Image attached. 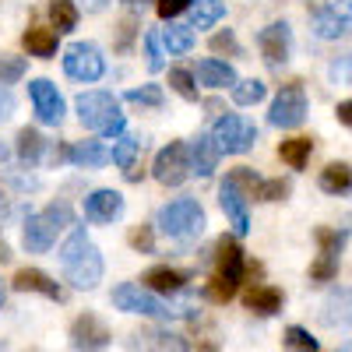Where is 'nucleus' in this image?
Listing matches in <instances>:
<instances>
[{"label":"nucleus","mask_w":352,"mask_h":352,"mask_svg":"<svg viewBox=\"0 0 352 352\" xmlns=\"http://www.w3.org/2000/svg\"><path fill=\"white\" fill-rule=\"evenodd\" d=\"M310 28H314L317 39H342V36H349L352 18H342V14H335V11H328V8H320V11H314Z\"/></svg>","instance_id":"4be33fe9"},{"label":"nucleus","mask_w":352,"mask_h":352,"mask_svg":"<svg viewBox=\"0 0 352 352\" xmlns=\"http://www.w3.org/2000/svg\"><path fill=\"white\" fill-rule=\"evenodd\" d=\"M162 46L169 50V56H180V53H190L194 50V43H197V36H194V28L190 25H166L162 28Z\"/></svg>","instance_id":"a878e982"},{"label":"nucleus","mask_w":352,"mask_h":352,"mask_svg":"<svg viewBox=\"0 0 352 352\" xmlns=\"http://www.w3.org/2000/svg\"><path fill=\"white\" fill-rule=\"evenodd\" d=\"M124 4H131V8H138V4H144V0H124Z\"/></svg>","instance_id":"603ef678"},{"label":"nucleus","mask_w":352,"mask_h":352,"mask_svg":"<svg viewBox=\"0 0 352 352\" xmlns=\"http://www.w3.org/2000/svg\"><path fill=\"white\" fill-rule=\"evenodd\" d=\"M113 307L124 310V314H141V317H155V320H173V317H187L184 307H173L166 300H159L155 292H148L144 285H134V282H124L113 289Z\"/></svg>","instance_id":"20e7f679"},{"label":"nucleus","mask_w":352,"mask_h":352,"mask_svg":"<svg viewBox=\"0 0 352 352\" xmlns=\"http://www.w3.org/2000/svg\"><path fill=\"white\" fill-rule=\"evenodd\" d=\"M43 148H46V141H43V134L36 127H21L18 131V159L25 166H36L39 155H43Z\"/></svg>","instance_id":"c756f323"},{"label":"nucleus","mask_w":352,"mask_h":352,"mask_svg":"<svg viewBox=\"0 0 352 352\" xmlns=\"http://www.w3.org/2000/svg\"><path fill=\"white\" fill-rule=\"evenodd\" d=\"M127 240H131V247H134L138 254H152V250H155V236H152V226H134Z\"/></svg>","instance_id":"a19ab883"},{"label":"nucleus","mask_w":352,"mask_h":352,"mask_svg":"<svg viewBox=\"0 0 352 352\" xmlns=\"http://www.w3.org/2000/svg\"><path fill=\"white\" fill-rule=\"evenodd\" d=\"M243 303H247V310H254L261 317H272V314L282 310L285 296H282V289H275V285H254L243 296Z\"/></svg>","instance_id":"412c9836"},{"label":"nucleus","mask_w":352,"mask_h":352,"mask_svg":"<svg viewBox=\"0 0 352 352\" xmlns=\"http://www.w3.org/2000/svg\"><path fill=\"white\" fill-rule=\"evenodd\" d=\"M285 352H320V345H317V338L307 331V328H300V324H292V328H285Z\"/></svg>","instance_id":"72a5a7b5"},{"label":"nucleus","mask_w":352,"mask_h":352,"mask_svg":"<svg viewBox=\"0 0 352 352\" xmlns=\"http://www.w3.org/2000/svg\"><path fill=\"white\" fill-rule=\"evenodd\" d=\"M120 215H124V194H120V190L102 187V190H92V194L85 197V219H88V222L106 226V222L120 219Z\"/></svg>","instance_id":"2eb2a0df"},{"label":"nucleus","mask_w":352,"mask_h":352,"mask_svg":"<svg viewBox=\"0 0 352 352\" xmlns=\"http://www.w3.org/2000/svg\"><path fill=\"white\" fill-rule=\"evenodd\" d=\"M314 236H317V247H320L317 254L338 257V254H342V243H345V236H349V232H345V229H317Z\"/></svg>","instance_id":"f704fd0d"},{"label":"nucleus","mask_w":352,"mask_h":352,"mask_svg":"<svg viewBox=\"0 0 352 352\" xmlns=\"http://www.w3.org/2000/svg\"><path fill=\"white\" fill-rule=\"evenodd\" d=\"M162 88L159 85H141V88H131L127 92V102H134V106H162Z\"/></svg>","instance_id":"c9c22d12"},{"label":"nucleus","mask_w":352,"mask_h":352,"mask_svg":"<svg viewBox=\"0 0 352 352\" xmlns=\"http://www.w3.org/2000/svg\"><path fill=\"white\" fill-rule=\"evenodd\" d=\"M236 289H240V285H232V282H226V278L215 275V278L208 282V296H212L215 303H229L232 296H236Z\"/></svg>","instance_id":"37998d69"},{"label":"nucleus","mask_w":352,"mask_h":352,"mask_svg":"<svg viewBox=\"0 0 352 352\" xmlns=\"http://www.w3.org/2000/svg\"><path fill=\"white\" fill-rule=\"evenodd\" d=\"M71 219H74V212H71L67 201H56V204H50V208L28 215L25 236H21L25 240V250L28 254H46L56 243V236H60V232L71 226Z\"/></svg>","instance_id":"f03ea898"},{"label":"nucleus","mask_w":352,"mask_h":352,"mask_svg":"<svg viewBox=\"0 0 352 352\" xmlns=\"http://www.w3.org/2000/svg\"><path fill=\"white\" fill-rule=\"evenodd\" d=\"M222 18H226L222 0H194L190 4V28H212Z\"/></svg>","instance_id":"cd10ccee"},{"label":"nucleus","mask_w":352,"mask_h":352,"mask_svg":"<svg viewBox=\"0 0 352 352\" xmlns=\"http://www.w3.org/2000/svg\"><path fill=\"white\" fill-rule=\"evenodd\" d=\"M141 282H144V289H148V292H155V296H159V292H169V296H173V292H180V289H184L187 275H184V272H176V268H152Z\"/></svg>","instance_id":"393cba45"},{"label":"nucleus","mask_w":352,"mask_h":352,"mask_svg":"<svg viewBox=\"0 0 352 352\" xmlns=\"http://www.w3.org/2000/svg\"><path fill=\"white\" fill-rule=\"evenodd\" d=\"M11 285H14L18 292H39V296H50V300H56V303L64 300L60 282H53V278H50L46 272H39V268H21Z\"/></svg>","instance_id":"a211bd4d"},{"label":"nucleus","mask_w":352,"mask_h":352,"mask_svg":"<svg viewBox=\"0 0 352 352\" xmlns=\"http://www.w3.org/2000/svg\"><path fill=\"white\" fill-rule=\"evenodd\" d=\"M85 8H88V11H102L106 0H85Z\"/></svg>","instance_id":"8fccbe9b"},{"label":"nucleus","mask_w":352,"mask_h":352,"mask_svg":"<svg viewBox=\"0 0 352 352\" xmlns=\"http://www.w3.org/2000/svg\"><path fill=\"white\" fill-rule=\"evenodd\" d=\"M264 96H268V85H264L261 78H247V81L232 85V102H236V106H254Z\"/></svg>","instance_id":"473e14b6"},{"label":"nucleus","mask_w":352,"mask_h":352,"mask_svg":"<svg viewBox=\"0 0 352 352\" xmlns=\"http://www.w3.org/2000/svg\"><path fill=\"white\" fill-rule=\"evenodd\" d=\"M219 204H222V212L229 215L232 229H236L240 236H243V232H250V212H247V194H243V190H240L236 184H232L229 176H226V180H222V187H219Z\"/></svg>","instance_id":"dca6fc26"},{"label":"nucleus","mask_w":352,"mask_h":352,"mask_svg":"<svg viewBox=\"0 0 352 352\" xmlns=\"http://www.w3.org/2000/svg\"><path fill=\"white\" fill-rule=\"evenodd\" d=\"M11 113H14V96L11 92H0V124H4Z\"/></svg>","instance_id":"de8ad7c7"},{"label":"nucleus","mask_w":352,"mask_h":352,"mask_svg":"<svg viewBox=\"0 0 352 352\" xmlns=\"http://www.w3.org/2000/svg\"><path fill=\"white\" fill-rule=\"evenodd\" d=\"M190 4H194V0H159L155 11H159V18H162V21H173L176 14H184Z\"/></svg>","instance_id":"c03bdc74"},{"label":"nucleus","mask_w":352,"mask_h":352,"mask_svg":"<svg viewBox=\"0 0 352 352\" xmlns=\"http://www.w3.org/2000/svg\"><path fill=\"white\" fill-rule=\"evenodd\" d=\"M144 64L148 71H162V46H159V32L144 36Z\"/></svg>","instance_id":"79ce46f5"},{"label":"nucleus","mask_w":352,"mask_h":352,"mask_svg":"<svg viewBox=\"0 0 352 352\" xmlns=\"http://www.w3.org/2000/svg\"><path fill=\"white\" fill-rule=\"evenodd\" d=\"M335 116L345 124V127H352V99H345V102H338V109H335Z\"/></svg>","instance_id":"09e8293b"},{"label":"nucleus","mask_w":352,"mask_h":352,"mask_svg":"<svg viewBox=\"0 0 352 352\" xmlns=\"http://www.w3.org/2000/svg\"><path fill=\"white\" fill-rule=\"evenodd\" d=\"M320 190L324 194H349L352 190V166L349 162H331V166H324L320 169Z\"/></svg>","instance_id":"5701e85b"},{"label":"nucleus","mask_w":352,"mask_h":352,"mask_svg":"<svg viewBox=\"0 0 352 352\" xmlns=\"http://www.w3.org/2000/svg\"><path fill=\"white\" fill-rule=\"evenodd\" d=\"M310 152H314V141L310 138H289V141L278 144V155H282V162L289 169H303L307 159H310Z\"/></svg>","instance_id":"c85d7f7f"},{"label":"nucleus","mask_w":352,"mask_h":352,"mask_svg":"<svg viewBox=\"0 0 352 352\" xmlns=\"http://www.w3.org/2000/svg\"><path fill=\"white\" fill-rule=\"evenodd\" d=\"M285 194H289V180H261L254 190L257 201H282Z\"/></svg>","instance_id":"58836bf2"},{"label":"nucleus","mask_w":352,"mask_h":352,"mask_svg":"<svg viewBox=\"0 0 352 352\" xmlns=\"http://www.w3.org/2000/svg\"><path fill=\"white\" fill-rule=\"evenodd\" d=\"M152 173L162 187H180L187 176H190V152L184 141H169L166 148L155 155L152 162Z\"/></svg>","instance_id":"6e6552de"},{"label":"nucleus","mask_w":352,"mask_h":352,"mask_svg":"<svg viewBox=\"0 0 352 352\" xmlns=\"http://www.w3.org/2000/svg\"><path fill=\"white\" fill-rule=\"evenodd\" d=\"M25 56H0V85H14L25 74Z\"/></svg>","instance_id":"4c0bfd02"},{"label":"nucleus","mask_w":352,"mask_h":352,"mask_svg":"<svg viewBox=\"0 0 352 352\" xmlns=\"http://www.w3.org/2000/svg\"><path fill=\"white\" fill-rule=\"evenodd\" d=\"M109 328L102 324V320L96 317V314H81V317H74V324H71V345L78 349V352H102L106 345H109Z\"/></svg>","instance_id":"ddd939ff"},{"label":"nucleus","mask_w":352,"mask_h":352,"mask_svg":"<svg viewBox=\"0 0 352 352\" xmlns=\"http://www.w3.org/2000/svg\"><path fill=\"white\" fill-rule=\"evenodd\" d=\"M127 349L131 352H190L187 338L169 328H141L127 338Z\"/></svg>","instance_id":"f8f14e48"},{"label":"nucleus","mask_w":352,"mask_h":352,"mask_svg":"<svg viewBox=\"0 0 352 352\" xmlns=\"http://www.w3.org/2000/svg\"><path fill=\"white\" fill-rule=\"evenodd\" d=\"M212 141H215L219 155L222 152L226 155H243V152L254 148L257 127L247 120V116H240V113H226V116H219L215 127H212Z\"/></svg>","instance_id":"423d86ee"},{"label":"nucleus","mask_w":352,"mask_h":352,"mask_svg":"<svg viewBox=\"0 0 352 352\" xmlns=\"http://www.w3.org/2000/svg\"><path fill=\"white\" fill-rule=\"evenodd\" d=\"M187 152H190V173H197V176H212V173H215L219 148H215L212 134H197V141L190 144Z\"/></svg>","instance_id":"aec40b11"},{"label":"nucleus","mask_w":352,"mask_h":352,"mask_svg":"<svg viewBox=\"0 0 352 352\" xmlns=\"http://www.w3.org/2000/svg\"><path fill=\"white\" fill-rule=\"evenodd\" d=\"M64 71H67V78L85 81V85L99 81V78H102V71H106L102 50H99L96 43H74V46L64 53Z\"/></svg>","instance_id":"1a4fd4ad"},{"label":"nucleus","mask_w":352,"mask_h":352,"mask_svg":"<svg viewBox=\"0 0 352 352\" xmlns=\"http://www.w3.org/2000/svg\"><path fill=\"white\" fill-rule=\"evenodd\" d=\"M320 324L352 331V289H335L320 303Z\"/></svg>","instance_id":"f3484780"},{"label":"nucleus","mask_w":352,"mask_h":352,"mask_svg":"<svg viewBox=\"0 0 352 352\" xmlns=\"http://www.w3.org/2000/svg\"><path fill=\"white\" fill-rule=\"evenodd\" d=\"M328 78H331L335 85H352V53L335 56V60L328 64Z\"/></svg>","instance_id":"ea45409f"},{"label":"nucleus","mask_w":352,"mask_h":352,"mask_svg":"<svg viewBox=\"0 0 352 352\" xmlns=\"http://www.w3.org/2000/svg\"><path fill=\"white\" fill-rule=\"evenodd\" d=\"M197 81L201 85H208V88H232V85H236V71H232L226 60H212V56H208V60H201L197 64Z\"/></svg>","instance_id":"b1692460"},{"label":"nucleus","mask_w":352,"mask_h":352,"mask_svg":"<svg viewBox=\"0 0 352 352\" xmlns=\"http://www.w3.org/2000/svg\"><path fill=\"white\" fill-rule=\"evenodd\" d=\"M324 8L335 11V14H342V18H352V0H328Z\"/></svg>","instance_id":"49530a36"},{"label":"nucleus","mask_w":352,"mask_h":352,"mask_svg":"<svg viewBox=\"0 0 352 352\" xmlns=\"http://www.w3.org/2000/svg\"><path fill=\"white\" fill-rule=\"evenodd\" d=\"M212 50H215V53H240V43H236V36L226 28V32L212 36Z\"/></svg>","instance_id":"a18cd8bd"},{"label":"nucleus","mask_w":352,"mask_h":352,"mask_svg":"<svg viewBox=\"0 0 352 352\" xmlns=\"http://www.w3.org/2000/svg\"><path fill=\"white\" fill-rule=\"evenodd\" d=\"M56 159H71L74 166L99 169V166H106V162H109V148H106L102 141H78V144H71V148L56 152Z\"/></svg>","instance_id":"6ab92c4d"},{"label":"nucleus","mask_w":352,"mask_h":352,"mask_svg":"<svg viewBox=\"0 0 352 352\" xmlns=\"http://www.w3.org/2000/svg\"><path fill=\"white\" fill-rule=\"evenodd\" d=\"M60 268H64V278L85 292H92L102 282V254L85 236V229H74L67 243L60 247Z\"/></svg>","instance_id":"f257e3e1"},{"label":"nucleus","mask_w":352,"mask_h":352,"mask_svg":"<svg viewBox=\"0 0 352 352\" xmlns=\"http://www.w3.org/2000/svg\"><path fill=\"white\" fill-rule=\"evenodd\" d=\"M0 352H4V349H0Z\"/></svg>","instance_id":"5fc2aeb1"},{"label":"nucleus","mask_w":352,"mask_h":352,"mask_svg":"<svg viewBox=\"0 0 352 352\" xmlns=\"http://www.w3.org/2000/svg\"><path fill=\"white\" fill-rule=\"evenodd\" d=\"M169 85L180 92L187 102H194L197 99V85H194V74L190 71H184V67H176V71H169Z\"/></svg>","instance_id":"e433bc0d"},{"label":"nucleus","mask_w":352,"mask_h":352,"mask_svg":"<svg viewBox=\"0 0 352 352\" xmlns=\"http://www.w3.org/2000/svg\"><path fill=\"white\" fill-rule=\"evenodd\" d=\"M159 229L166 232L169 240H197L204 232V208L194 201V197H176L169 204L159 208Z\"/></svg>","instance_id":"7ed1b4c3"},{"label":"nucleus","mask_w":352,"mask_h":352,"mask_svg":"<svg viewBox=\"0 0 352 352\" xmlns=\"http://www.w3.org/2000/svg\"><path fill=\"white\" fill-rule=\"evenodd\" d=\"M28 99H32V109H36V116H39V124L56 127V124L64 120V99H60V92H56L53 81L36 78L32 85H28Z\"/></svg>","instance_id":"9b49d317"},{"label":"nucleus","mask_w":352,"mask_h":352,"mask_svg":"<svg viewBox=\"0 0 352 352\" xmlns=\"http://www.w3.org/2000/svg\"><path fill=\"white\" fill-rule=\"evenodd\" d=\"M74 106H78V120L88 131H99L106 138L124 131V113H120L116 96H109V92H85V96H78Z\"/></svg>","instance_id":"39448f33"},{"label":"nucleus","mask_w":352,"mask_h":352,"mask_svg":"<svg viewBox=\"0 0 352 352\" xmlns=\"http://www.w3.org/2000/svg\"><path fill=\"white\" fill-rule=\"evenodd\" d=\"M141 144H144V141H141L138 134H127V138H120V141L113 144V152H109V159H113L116 166H120V169L127 173V169H131V166L138 162V155H141Z\"/></svg>","instance_id":"2f4dec72"},{"label":"nucleus","mask_w":352,"mask_h":352,"mask_svg":"<svg viewBox=\"0 0 352 352\" xmlns=\"http://www.w3.org/2000/svg\"><path fill=\"white\" fill-rule=\"evenodd\" d=\"M8 257H11V250H8V243H4V240H0V261H8Z\"/></svg>","instance_id":"3c124183"},{"label":"nucleus","mask_w":352,"mask_h":352,"mask_svg":"<svg viewBox=\"0 0 352 352\" xmlns=\"http://www.w3.org/2000/svg\"><path fill=\"white\" fill-rule=\"evenodd\" d=\"M268 120H272V127H282V131H292L307 120V92L300 81H289L278 88V96L268 109Z\"/></svg>","instance_id":"0eeeda50"},{"label":"nucleus","mask_w":352,"mask_h":352,"mask_svg":"<svg viewBox=\"0 0 352 352\" xmlns=\"http://www.w3.org/2000/svg\"><path fill=\"white\" fill-rule=\"evenodd\" d=\"M257 46H261V56L268 67H285L289 53H292V28L285 21H272L268 28L257 32Z\"/></svg>","instance_id":"9d476101"},{"label":"nucleus","mask_w":352,"mask_h":352,"mask_svg":"<svg viewBox=\"0 0 352 352\" xmlns=\"http://www.w3.org/2000/svg\"><path fill=\"white\" fill-rule=\"evenodd\" d=\"M215 275L232 282V285H240L243 275H247V261H243V247L236 236H222L215 243Z\"/></svg>","instance_id":"4468645a"},{"label":"nucleus","mask_w":352,"mask_h":352,"mask_svg":"<svg viewBox=\"0 0 352 352\" xmlns=\"http://www.w3.org/2000/svg\"><path fill=\"white\" fill-rule=\"evenodd\" d=\"M0 307H4V285H0Z\"/></svg>","instance_id":"864d4df0"},{"label":"nucleus","mask_w":352,"mask_h":352,"mask_svg":"<svg viewBox=\"0 0 352 352\" xmlns=\"http://www.w3.org/2000/svg\"><path fill=\"white\" fill-rule=\"evenodd\" d=\"M50 18H53V32H56V36L74 32V25H78L74 0H53V4H50Z\"/></svg>","instance_id":"7c9ffc66"},{"label":"nucleus","mask_w":352,"mask_h":352,"mask_svg":"<svg viewBox=\"0 0 352 352\" xmlns=\"http://www.w3.org/2000/svg\"><path fill=\"white\" fill-rule=\"evenodd\" d=\"M25 50H28V56H53L56 53V43H60V36L53 32V28H28L25 32Z\"/></svg>","instance_id":"bb28decb"}]
</instances>
